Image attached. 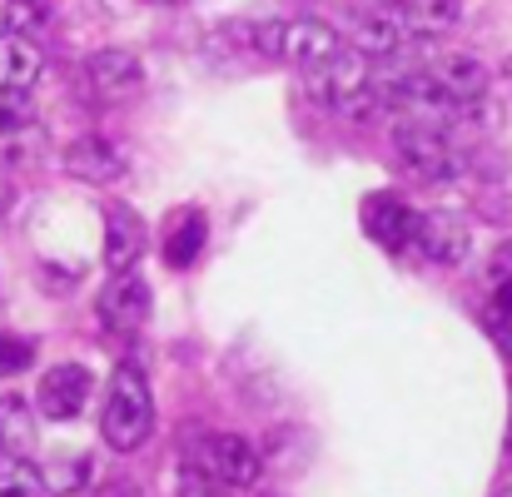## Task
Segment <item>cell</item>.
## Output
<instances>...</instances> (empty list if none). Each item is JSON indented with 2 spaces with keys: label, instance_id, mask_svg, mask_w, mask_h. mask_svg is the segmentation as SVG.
<instances>
[{
  "label": "cell",
  "instance_id": "1",
  "mask_svg": "<svg viewBox=\"0 0 512 497\" xmlns=\"http://www.w3.org/2000/svg\"><path fill=\"white\" fill-rule=\"evenodd\" d=\"M150 433H155V393H150L145 368L125 358L110 373V388H105V403H100V438L115 453H135V448H145Z\"/></svg>",
  "mask_w": 512,
  "mask_h": 497
},
{
  "label": "cell",
  "instance_id": "2",
  "mask_svg": "<svg viewBox=\"0 0 512 497\" xmlns=\"http://www.w3.org/2000/svg\"><path fill=\"white\" fill-rule=\"evenodd\" d=\"M393 155H398L403 174L418 179V184H448V179L463 169L453 140H448L438 125H428V120H403V125L393 130Z\"/></svg>",
  "mask_w": 512,
  "mask_h": 497
},
{
  "label": "cell",
  "instance_id": "3",
  "mask_svg": "<svg viewBox=\"0 0 512 497\" xmlns=\"http://www.w3.org/2000/svg\"><path fill=\"white\" fill-rule=\"evenodd\" d=\"M189 458H194L209 478H219L229 493L254 488L259 473H264V458H259V448H254L244 433H204V438L194 443Z\"/></svg>",
  "mask_w": 512,
  "mask_h": 497
},
{
  "label": "cell",
  "instance_id": "4",
  "mask_svg": "<svg viewBox=\"0 0 512 497\" xmlns=\"http://www.w3.org/2000/svg\"><path fill=\"white\" fill-rule=\"evenodd\" d=\"M90 393H95V378L85 363H55L35 383V413L50 423H75L90 408Z\"/></svg>",
  "mask_w": 512,
  "mask_h": 497
},
{
  "label": "cell",
  "instance_id": "5",
  "mask_svg": "<svg viewBox=\"0 0 512 497\" xmlns=\"http://www.w3.org/2000/svg\"><path fill=\"white\" fill-rule=\"evenodd\" d=\"M95 319H100V329L115 333V338H135L150 324V284L140 274H115L105 284V294L95 299Z\"/></svg>",
  "mask_w": 512,
  "mask_h": 497
},
{
  "label": "cell",
  "instance_id": "6",
  "mask_svg": "<svg viewBox=\"0 0 512 497\" xmlns=\"http://www.w3.org/2000/svg\"><path fill=\"white\" fill-rule=\"evenodd\" d=\"M85 90L100 105H125L145 90V65L135 50H95L85 60Z\"/></svg>",
  "mask_w": 512,
  "mask_h": 497
},
{
  "label": "cell",
  "instance_id": "7",
  "mask_svg": "<svg viewBox=\"0 0 512 497\" xmlns=\"http://www.w3.org/2000/svg\"><path fill=\"white\" fill-rule=\"evenodd\" d=\"M378 10L403 40H433L463 25V0H383Z\"/></svg>",
  "mask_w": 512,
  "mask_h": 497
},
{
  "label": "cell",
  "instance_id": "8",
  "mask_svg": "<svg viewBox=\"0 0 512 497\" xmlns=\"http://www.w3.org/2000/svg\"><path fill=\"white\" fill-rule=\"evenodd\" d=\"M468 249H473V229L458 214H418V229H413V254L418 259L458 269L468 259Z\"/></svg>",
  "mask_w": 512,
  "mask_h": 497
},
{
  "label": "cell",
  "instance_id": "9",
  "mask_svg": "<svg viewBox=\"0 0 512 497\" xmlns=\"http://www.w3.org/2000/svg\"><path fill=\"white\" fill-rule=\"evenodd\" d=\"M60 160H65V174L80 179V184H115V179H125V169H130V155H125L115 140H105V135H80V140H70Z\"/></svg>",
  "mask_w": 512,
  "mask_h": 497
},
{
  "label": "cell",
  "instance_id": "10",
  "mask_svg": "<svg viewBox=\"0 0 512 497\" xmlns=\"http://www.w3.org/2000/svg\"><path fill=\"white\" fill-rule=\"evenodd\" d=\"M428 80L438 85V95L453 105V110H468V105H483L488 95V70L478 55H438L433 65H423Z\"/></svg>",
  "mask_w": 512,
  "mask_h": 497
},
{
  "label": "cell",
  "instance_id": "11",
  "mask_svg": "<svg viewBox=\"0 0 512 497\" xmlns=\"http://www.w3.org/2000/svg\"><path fill=\"white\" fill-rule=\"evenodd\" d=\"M145 244H150L145 219L130 204H110L105 209V269H110V279L135 274V264L145 259Z\"/></svg>",
  "mask_w": 512,
  "mask_h": 497
},
{
  "label": "cell",
  "instance_id": "12",
  "mask_svg": "<svg viewBox=\"0 0 512 497\" xmlns=\"http://www.w3.org/2000/svg\"><path fill=\"white\" fill-rule=\"evenodd\" d=\"M309 75V95L319 100V105H334L339 110L343 100H353L358 90H368V55H358V50H339L334 60H324V65H314V70H304Z\"/></svg>",
  "mask_w": 512,
  "mask_h": 497
},
{
  "label": "cell",
  "instance_id": "13",
  "mask_svg": "<svg viewBox=\"0 0 512 497\" xmlns=\"http://www.w3.org/2000/svg\"><path fill=\"white\" fill-rule=\"evenodd\" d=\"M339 50H343V35L334 25H324V20H284V50H279V60H289L299 70H314V65L334 60Z\"/></svg>",
  "mask_w": 512,
  "mask_h": 497
},
{
  "label": "cell",
  "instance_id": "14",
  "mask_svg": "<svg viewBox=\"0 0 512 497\" xmlns=\"http://www.w3.org/2000/svg\"><path fill=\"white\" fill-rule=\"evenodd\" d=\"M214 45L239 60H279L284 50V20H229L214 30Z\"/></svg>",
  "mask_w": 512,
  "mask_h": 497
},
{
  "label": "cell",
  "instance_id": "15",
  "mask_svg": "<svg viewBox=\"0 0 512 497\" xmlns=\"http://www.w3.org/2000/svg\"><path fill=\"white\" fill-rule=\"evenodd\" d=\"M413 229H418V214H413L403 199H393V194L368 199V234H373L383 249L413 254Z\"/></svg>",
  "mask_w": 512,
  "mask_h": 497
},
{
  "label": "cell",
  "instance_id": "16",
  "mask_svg": "<svg viewBox=\"0 0 512 497\" xmlns=\"http://www.w3.org/2000/svg\"><path fill=\"white\" fill-rule=\"evenodd\" d=\"M45 75V55L30 35L0 30V90H35V80Z\"/></svg>",
  "mask_w": 512,
  "mask_h": 497
},
{
  "label": "cell",
  "instance_id": "17",
  "mask_svg": "<svg viewBox=\"0 0 512 497\" xmlns=\"http://www.w3.org/2000/svg\"><path fill=\"white\" fill-rule=\"evenodd\" d=\"M204 239H209L204 209H179L170 219V234H165V259H170L174 269H189L204 254Z\"/></svg>",
  "mask_w": 512,
  "mask_h": 497
},
{
  "label": "cell",
  "instance_id": "18",
  "mask_svg": "<svg viewBox=\"0 0 512 497\" xmlns=\"http://www.w3.org/2000/svg\"><path fill=\"white\" fill-rule=\"evenodd\" d=\"M0 448H5V463L30 458V448H35V418H30V403L20 393L0 398Z\"/></svg>",
  "mask_w": 512,
  "mask_h": 497
},
{
  "label": "cell",
  "instance_id": "19",
  "mask_svg": "<svg viewBox=\"0 0 512 497\" xmlns=\"http://www.w3.org/2000/svg\"><path fill=\"white\" fill-rule=\"evenodd\" d=\"M85 483H90V458H85V453L40 463V493L45 497H80Z\"/></svg>",
  "mask_w": 512,
  "mask_h": 497
},
{
  "label": "cell",
  "instance_id": "20",
  "mask_svg": "<svg viewBox=\"0 0 512 497\" xmlns=\"http://www.w3.org/2000/svg\"><path fill=\"white\" fill-rule=\"evenodd\" d=\"M0 140H10V145L35 140V100H30V90H0Z\"/></svg>",
  "mask_w": 512,
  "mask_h": 497
},
{
  "label": "cell",
  "instance_id": "21",
  "mask_svg": "<svg viewBox=\"0 0 512 497\" xmlns=\"http://www.w3.org/2000/svg\"><path fill=\"white\" fill-rule=\"evenodd\" d=\"M398 45H403V35L383 20V10L358 15V25H353V50H358V55H368V60H373V55H393Z\"/></svg>",
  "mask_w": 512,
  "mask_h": 497
},
{
  "label": "cell",
  "instance_id": "22",
  "mask_svg": "<svg viewBox=\"0 0 512 497\" xmlns=\"http://www.w3.org/2000/svg\"><path fill=\"white\" fill-rule=\"evenodd\" d=\"M174 497H234L219 478H209L194 458H184L179 463V473H174Z\"/></svg>",
  "mask_w": 512,
  "mask_h": 497
},
{
  "label": "cell",
  "instance_id": "23",
  "mask_svg": "<svg viewBox=\"0 0 512 497\" xmlns=\"http://www.w3.org/2000/svg\"><path fill=\"white\" fill-rule=\"evenodd\" d=\"M0 497H45L40 493V468L30 458L0 463Z\"/></svg>",
  "mask_w": 512,
  "mask_h": 497
},
{
  "label": "cell",
  "instance_id": "24",
  "mask_svg": "<svg viewBox=\"0 0 512 497\" xmlns=\"http://www.w3.org/2000/svg\"><path fill=\"white\" fill-rule=\"evenodd\" d=\"M40 25H45V5H40V0H10V5H5V30L35 35Z\"/></svg>",
  "mask_w": 512,
  "mask_h": 497
},
{
  "label": "cell",
  "instance_id": "25",
  "mask_svg": "<svg viewBox=\"0 0 512 497\" xmlns=\"http://www.w3.org/2000/svg\"><path fill=\"white\" fill-rule=\"evenodd\" d=\"M30 363H35V343L0 333V378H5V373H20V368H30Z\"/></svg>",
  "mask_w": 512,
  "mask_h": 497
},
{
  "label": "cell",
  "instance_id": "26",
  "mask_svg": "<svg viewBox=\"0 0 512 497\" xmlns=\"http://www.w3.org/2000/svg\"><path fill=\"white\" fill-rule=\"evenodd\" d=\"M488 274H493V284H503V279H512V239H508V244H498V249H493V264H488Z\"/></svg>",
  "mask_w": 512,
  "mask_h": 497
},
{
  "label": "cell",
  "instance_id": "27",
  "mask_svg": "<svg viewBox=\"0 0 512 497\" xmlns=\"http://www.w3.org/2000/svg\"><path fill=\"white\" fill-rule=\"evenodd\" d=\"M493 299H498V314H508V319H512V279H503V284H498V294H493Z\"/></svg>",
  "mask_w": 512,
  "mask_h": 497
},
{
  "label": "cell",
  "instance_id": "28",
  "mask_svg": "<svg viewBox=\"0 0 512 497\" xmlns=\"http://www.w3.org/2000/svg\"><path fill=\"white\" fill-rule=\"evenodd\" d=\"M244 497H279V493H269V488H249Z\"/></svg>",
  "mask_w": 512,
  "mask_h": 497
},
{
  "label": "cell",
  "instance_id": "29",
  "mask_svg": "<svg viewBox=\"0 0 512 497\" xmlns=\"http://www.w3.org/2000/svg\"><path fill=\"white\" fill-rule=\"evenodd\" d=\"M503 80H508V95H512V55H508V65H503Z\"/></svg>",
  "mask_w": 512,
  "mask_h": 497
},
{
  "label": "cell",
  "instance_id": "30",
  "mask_svg": "<svg viewBox=\"0 0 512 497\" xmlns=\"http://www.w3.org/2000/svg\"><path fill=\"white\" fill-rule=\"evenodd\" d=\"M5 204H10V194H5V189H0V214H5Z\"/></svg>",
  "mask_w": 512,
  "mask_h": 497
},
{
  "label": "cell",
  "instance_id": "31",
  "mask_svg": "<svg viewBox=\"0 0 512 497\" xmlns=\"http://www.w3.org/2000/svg\"><path fill=\"white\" fill-rule=\"evenodd\" d=\"M160 5H184V0H160Z\"/></svg>",
  "mask_w": 512,
  "mask_h": 497
},
{
  "label": "cell",
  "instance_id": "32",
  "mask_svg": "<svg viewBox=\"0 0 512 497\" xmlns=\"http://www.w3.org/2000/svg\"><path fill=\"white\" fill-rule=\"evenodd\" d=\"M0 463H5V448H0Z\"/></svg>",
  "mask_w": 512,
  "mask_h": 497
},
{
  "label": "cell",
  "instance_id": "33",
  "mask_svg": "<svg viewBox=\"0 0 512 497\" xmlns=\"http://www.w3.org/2000/svg\"><path fill=\"white\" fill-rule=\"evenodd\" d=\"M508 448H512V433H508Z\"/></svg>",
  "mask_w": 512,
  "mask_h": 497
},
{
  "label": "cell",
  "instance_id": "34",
  "mask_svg": "<svg viewBox=\"0 0 512 497\" xmlns=\"http://www.w3.org/2000/svg\"><path fill=\"white\" fill-rule=\"evenodd\" d=\"M184 5H189V0H184Z\"/></svg>",
  "mask_w": 512,
  "mask_h": 497
}]
</instances>
